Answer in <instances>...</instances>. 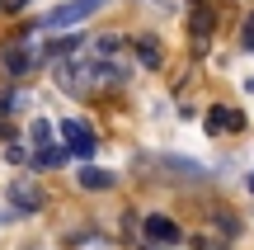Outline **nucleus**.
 Segmentation results:
<instances>
[{
    "label": "nucleus",
    "mask_w": 254,
    "mask_h": 250,
    "mask_svg": "<svg viewBox=\"0 0 254 250\" xmlns=\"http://www.w3.org/2000/svg\"><path fill=\"white\" fill-rule=\"evenodd\" d=\"M240 47H245V52H254V14L240 24Z\"/></svg>",
    "instance_id": "ddd939ff"
},
{
    "label": "nucleus",
    "mask_w": 254,
    "mask_h": 250,
    "mask_svg": "<svg viewBox=\"0 0 254 250\" xmlns=\"http://www.w3.org/2000/svg\"><path fill=\"white\" fill-rule=\"evenodd\" d=\"M5 156L14 161V166H28V151H24V147H14V142H9V151H5Z\"/></svg>",
    "instance_id": "2eb2a0df"
},
{
    "label": "nucleus",
    "mask_w": 254,
    "mask_h": 250,
    "mask_svg": "<svg viewBox=\"0 0 254 250\" xmlns=\"http://www.w3.org/2000/svg\"><path fill=\"white\" fill-rule=\"evenodd\" d=\"M146 5H151V9H160V14H170V9H179L184 0H146Z\"/></svg>",
    "instance_id": "4468645a"
},
{
    "label": "nucleus",
    "mask_w": 254,
    "mask_h": 250,
    "mask_svg": "<svg viewBox=\"0 0 254 250\" xmlns=\"http://www.w3.org/2000/svg\"><path fill=\"white\" fill-rule=\"evenodd\" d=\"M212 33H217V9H212L207 0H189V43H193L198 57L207 52Z\"/></svg>",
    "instance_id": "7ed1b4c3"
},
{
    "label": "nucleus",
    "mask_w": 254,
    "mask_h": 250,
    "mask_svg": "<svg viewBox=\"0 0 254 250\" xmlns=\"http://www.w3.org/2000/svg\"><path fill=\"white\" fill-rule=\"evenodd\" d=\"M104 0H66V5H57V9H47L43 19H38V33H66V28H75V24H85V19L99 9Z\"/></svg>",
    "instance_id": "f03ea898"
},
{
    "label": "nucleus",
    "mask_w": 254,
    "mask_h": 250,
    "mask_svg": "<svg viewBox=\"0 0 254 250\" xmlns=\"http://www.w3.org/2000/svg\"><path fill=\"white\" fill-rule=\"evenodd\" d=\"M28 137H33V147H38V151H28V156H43V151H52V147H57V132H52V123H47V118H33Z\"/></svg>",
    "instance_id": "9d476101"
},
{
    "label": "nucleus",
    "mask_w": 254,
    "mask_h": 250,
    "mask_svg": "<svg viewBox=\"0 0 254 250\" xmlns=\"http://www.w3.org/2000/svg\"><path fill=\"white\" fill-rule=\"evenodd\" d=\"M19 104H24V94H14V90H0V118H5V113H14Z\"/></svg>",
    "instance_id": "f8f14e48"
},
{
    "label": "nucleus",
    "mask_w": 254,
    "mask_h": 250,
    "mask_svg": "<svg viewBox=\"0 0 254 250\" xmlns=\"http://www.w3.org/2000/svg\"><path fill=\"white\" fill-rule=\"evenodd\" d=\"M0 142H14V128H9L5 118H0Z\"/></svg>",
    "instance_id": "dca6fc26"
},
{
    "label": "nucleus",
    "mask_w": 254,
    "mask_h": 250,
    "mask_svg": "<svg viewBox=\"0 0 254 250\" xmlns=\"http://www.w3.org/2000/svg\"><path fill=\"white\" fill-rule=\"evenodd\" d=\"M9 203H14L19 213H38V208H43V189L28 184V179H14V184H9Z\"/></svg>",
    "instance_id": "6e6552de"
},
{
    "label": "nucleus",
    "mask_w": 254,
    "mask_h": 250,
    "mask_svg": "<svg viewBox=\"0 0 254 250\" xmlns=\"http://www.w3.org/2000/svg\"><path fill=\"white\" fill-rule=\"evenodd\" d=\"M62 147H66V156H80V161H90L94 156V147H99V137H94V128L90 123H80V118H66L62 123Z\"/></svg>",
    "instance_id": "20e7f679"
},
{
    "label": "nucleus",
    "mask_w": 254,
    "mask_h": 250,
    "mask_svg": "<svg viewBox=\"0 0 254 250\" xmlns=\"http://www.w3.org/2000/svg\"><path fill=\"white\" fill-rule=\"evenodd\" d=\"M132 57L146 66V71H155V66L165 62V57H160V43H155V38H132Z\"/></svg>",
    "instance_id": "1a4fd4ad"
},
{
    "label": "nucleus",
    "mask_w": 254,
    "mask_h": 250,
    "mask_svg": "<svg viewBox=\"0 0 254 250\" xmlns=\"http://www.w3.org/2000/svg\"><path fill=\"white\" fill-rule=\"evenodd\" d=\"M0 5H5V9H19V5H28V0H0Z\"/></svg>",
    "instance_id": "f3484780"
},
{
    "label": "nucleus",
    "mask_w": 254,
    "mask_h": 250,
    "mask_svg": "<svg viewBox=\"0 0 254 250\" xmlns=\"http://www.w3.org/2000/svg\"><path fill=\"white\" fill-rule=\"evenodd\" d=\"M75 179H80V189H113V179H118V175H113V170H80V175H75Z\"/></svg>",
    "instance_id": "9b49d317"
},
{
    "label": "nucleus",
    "mask_w": 254,
    "mask_h": 250,
    "mask_svg": "<svg viewBox=\"0 0 254 250\" xmlns=\"http://www.w3.org/2000/svg\"><path fill=\"white\" fill-rule=\"evenodd\" d=\"M207 132H245V113L240 109H226V104H217V109H207Z\"/></svg>",
    "instance_id": "0eeeda50"
},
{
    "label": "nucleus",
    "mask_w": 254,
    "mask_h": 250,
    "mask_svg": "<svg viewBox=\"0 0 254 250\" xmlns=\"http://www.w3.org/2000/svg\"><path fill=\"white\" fill-rule=\"evenodd\" d=\"M132 81V38L123 33H99L85 38L75 52L57 62V85L75 99H94L104 90H118Z\"/></svg>",
    "instance_id": "f257e3e1"
},
{
    "label": "nucleus",
    "mask_w": 254,
    "mask_h": 250,
    "mask_svg": "<svg viewBox=\"0 0 254 250\" xmlns=\"http://www.w3.org/2000/svg\"><path fill=\"white\" fill-rule=\"evenodd\" d=\"M141 236H146V241H151L155 250H160V246H174L184 232H179V222H174V217H165V213H151V217L141 222Z\"/></svg>",
    "instance_id": "423d86ee"
},
{
    "label": "nucleus",
    "mask_w": 254,
    "mask_h": 250,
    "mask_svg": "<svg viewBox=\"0 0 254 250\" xmlns=\"http://www.w3.org/2000/svg\"><path fill=\"white\" fill-rule=\"evenodd\" d=\"M38 62H43V47L38 43H9L5 52H0V66H5L9 76H28Z\"/></svg>",
    "instance_id": "39448f33"
},
{
    "label": "nucleus",
    "mask_w": 254,
    "mask_h": 250,
    "mask_svg": "<svg viewBox=\"0 0 254 250\" xmlns=\"http://www.w3.org/2000/svg\"><path fill=\"white\" fill-rule=\"evenodd\" d=\"M146 250H155V246H146Z\"/></svg>",
    "instance_id": "a211bd4d"
}]
</instances>
